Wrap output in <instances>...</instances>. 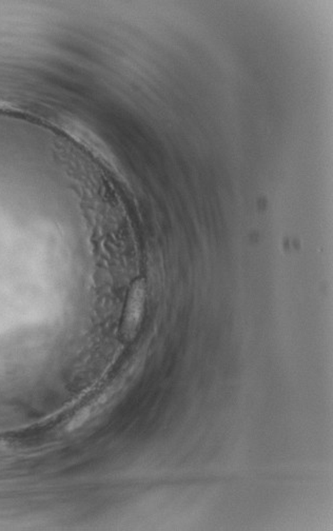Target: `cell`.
Returning a JSON list of instances; mask_svg holds the SVG:
<instances>
[{
	"mask_svg": "<svg viewBox=\"0 0 333 531\" xmlns=\"http://www.w3.org/2000/svg\"><path fill=\"white\" fill-rule=\"evenodd\" d=\"M142 307H144V296L140 290H136L128 303L127 312H126L125 323H124V330L125 335H133L140 323V317H142Z\"/></svg>",
	"mask_w": 333,
	"mask_h": 531,
	"instance_id": "1",
	"label": "cell"
}]
</instances>
